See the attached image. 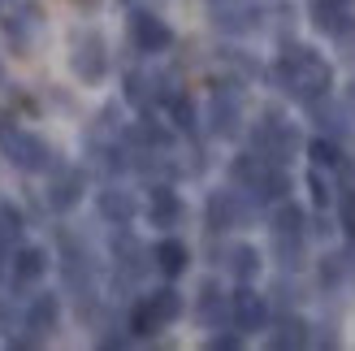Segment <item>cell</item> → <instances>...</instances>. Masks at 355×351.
Masks as SVG:
<instances>
[{
	"label": "cell",
	"instance_id": "obj_25",
	"mask_svg": "<svg viewBox=\"0 0 355 351\" xmlns=\"http://www.w3.org/2000/svg\"><path fill=\"white\" fill-rule=\"evenodd\" d=\"M343 225H347V234L355 243V191H347V196H343Z\"/></svg>",
	"mask_w": 355,
	"mask_h": 351
},
{
	"label": "cell",
	"instance_id": "obj_19",
	"mask_svg": "<svg viewBox=\"0 0 355 351\" xmlns=\"http://www.w3.org/2000/svg\"><path fill=\"white\" fill-rule=\"evenodd\" d=\"M113 252L121 256V269H130V273H139V269H144V248H139V239H130V234H117L113 239Z\"/></svg>",
	"mask_w": 355,
	"mask_h": 351
},
{
	"label": "cell",
	"instance_id": "obj_13",
	"mask_svg": "<svg viewBox=\"0 0 355 351\" xmlns=\"http://www.w3.org/2000/svg\"><path fill=\"white\" fill-rule=\"evenodd\" d=\"M100 217L113 221V225H130V217H135V196H130V191H121V187L100 191Z\"/></svg>",
	"mask_w": 355,
	"mask_h": 351
},
{
	"label": "cell",
	"instance_id": "obj_8",
	"mask_svg": "<svg viewBox=\"0 0 355 351\" xmlns=\"http://www.w3.org/2000/svg\"><path fill=\"white\" fill-rule=\"evenodd\" d=\"M247 213H252V208L243 204L239 191H217V196L208 200V225L212 230H234V225L247 221Z\"/></svg>",
	"mask_w": 355,
	"mask_h": 351
},
{
	"label": "cell",
	"instance_id": "obj_10",
	"mask_svg": "<svg viewBox=\"0 0 355 351\" xmlns=\"http://www.w3.org/2000/svg\"><path fill=\"white\" fill-rule=\"evenodd\" d=\"M44 273H48V256H44L40 248H17V252H13V269H9V277H13L17 291H22V286H35Z\"/></svg>",
	"mask_w": 355,
	"mask_h": 351
},
{
	"label": "cell",
	"instance_id": "obj_2",
	"mask_svg": "<svg viewBox=\"0 0 355 351\" xmlns=\"http://www.w3.org/2000/svg\"><path fill=\"white\" fill-rule=\"evenodd\" d=\"M0 152H5L22 173H48V169H57V152H52L40 135L13 126L5 113H0Z\"/></svg>",
	"mask_w": 355,
	"mask_h": 351
},
{
	"label": "cell",
	"instance_id": "obj_3",
	"mask_svg": "<svg viewBox=\"0 0 355 351\" xmlns=\"http://www.w3.org/2000/svg\"><path fill=\"white\" fill-rule=\"evenodd\" d=\"M299 148V135L291 121H282V113H264L256 126V152H264L269 161H291V152Z\"/></svg>",
	"mask_w": 355,
	"mask_h": 351
},
{
	"label": "cell",
	"instance_id": "obj_21",
	"mask_svg": "<svg viewBox=\"0 0 355 351\" xmlns=\"http://www.w3.org/2000/svg\"><path fill=\"white\" fill-rule=\"evenodd\" d=\"M312 161L321 165V169H338L343 165V152H338V144H329V139H312Z\"/></svg>",
	"mask_w": 355,
	"mask_h": 351
},
{
	"label": "cell",
	"instance_id": "obj_12",
	"mask_svg": "<svg viewBox=\"0 0 355 351\" xmlns=\"http://www.w3.org/2000/svg\"><path fill=\"white\" fill-rule=\"evenodd\" d=\"M57 317H61V304H57V295H35L31 308H26V329L35 339H44L57 329Z\"/></svg>",
	"mask_w": 355,
	"mask_h": 351
},
{
	"label": "cell",
	"instance_id": "obj_14",
	"mask_svg": "<svg viewBox=\"0 0 355 351\" xmlns=\"http://www.w3.org/2000/svg\"><path fill=\"white\" fill-rule=\"evenodd\" d=\"M144 304H148V312L156 317V325H161V329H165V325H173L178 317H182V295H178L173 286H161V291H152Z\"/></svg>",
	"mask_w": 355,
	"mask_h": 351
},
{
	"label": "cell",
	"instance_id": "obj_18",
	"mask_svg": "<svg viewBox=\"0 0 355 351\" xmlns=\"http://www.w3.org/2000/svg\"><path fill=\"white\" fill-rule=\"evenodd\" d=\"M225 317H230V300H221V291L208 282V286L200 291V321H208V325H221Z\"/></svg>",
	"mask_w": 355,
	"mask_h": 351
},
{
	"label": "cell",
	"instance_id": "obj_6",
	"mask_svg": "<svg viewBox=\"0 0 355 351\" xmlns=\"http://www.w3.org/2000/svg\"><path fill=\"white\" fill-rule=\"evenodd\" d=\"M208 121H212V130L225 135V139L239 135V126H243V92L239 87H217V92H212Z\"/></svg>",
	"mask_w": 355,
	"mask_h": 351
},
{
	"label": "cell",
	"instance_id": "obj_4",
	"mask_svg": "<svg viewBox=\"0 0 355 351\" xmlns=\"http://www.w3.org/2000/svg\"><path fill=\"white\" fill-rule=\"evenodd\" d=\"M69 69L83 78V83H100L109 74V48L96 31H83L74 40V52H69Z\"/></svg>",
	"mask_w": 355,
	"mask_h": 351
},
{
	"label": "cell",
	"instance_id": "obj_23",
	"mask_svg": "<svg viewBox=\"0 0 355 351\" xmlns=\"http://www.w3.org/2000/svg\"><path fill=\"white\" fill-rule=\"evenodd\" d=\"M347 273V256H325L321 260V286H338Z\"/></svg>",
	"mask_w": 355,
	"mask_h": 351
},
{
	"label": "cell",
	"instance_id": "obj_22",
	"mask_svg": "<svg viewBox=\"0 0 355 351\" xmlns=\"http://www.w3.org/2000/svg\"><path fill=\"white\" fill-rule=\"evenodd\" d=\"M169 117L178 130H195V104L187 96H169Z\"/></svg>",
	"mask_w": 355,
	"mask_h": 351
},
{
	"label": "cell",
	"instance_id": "obj_11",
	"mask_svg": "<svg viewBox=\"0 0 355 351\" xmlns=\"http://www.w3.org/2000/svg\"><path fill=\"white\" fill-rule=\"evenodd\" d=\"M148 217H152V225H178V221H182V200H178V191H173V187H165V182H156V187H152Z\"/></svg>",
	"mask_w": 355,
	"mask_h": 351
},
{
	"label": "cell",
	"instance_id": "obj_15",
	"mask_svg": "<svg viewBox=\"0 0 355 351\" xmlns=\"http://www.w3.org/2000/svg\"><path fill=\"white\" fill-rule=\"evenodd\" d=\"M152 260H156V269H161L165 277H178L187 269V260H191V252H187V243H178V239H161L152 248Z\"/></svg>",
	"mask_w": 355,
	"mask_h": 351
},
{
	"label": "cell",
	"instance_id": "obj_20",
	"mask_svg": "<svg viewBox=\"0 0 355 351\" xmlns=\"http://www.w3.org/2000/svg\"><path fill=\"white\" fill-rule=\"evenodd\" d=\"M273 234H304V213L295 204H282L273 213Z\"/></svg>",
	"mask_w": 355,
	"mask_h": 351
},
{
	"label": "cell",
	"instance_id": "obj_24",
	"mask_svg": "<svg viewBox=\"0 0 355 351\" xmlns=\"http://www.w3.org/2000/svg\"><path fill=\"white\" fill-rule=\"evenodd\" d=\"M308 182H312V200H316V208H329V204H334V196H329V182L321 178V165L308 173Z\"/></svg>",
	"mask_w": 355,
	"mask_h": 351
},
{
	"label": "cell",
	"instance_id": "obj_26",
	"mask_svg": "<svg viewBox=\"0 0 355 351\" xmlns=\"http://www.w3.org/2000/svg\"><path fill=\"white\" fill-rule=\"evenodd\" d=\"M208 347H212V351H239V334H217Z\"/></svg>",
	"mask_w": 355,
	"mask_h": 351
},
{
	"label": "cell",
	"instance_id": "obj_16",
	"mask_svg": "<svg viewBox=\"0 0 355 351\" xmlns=\"http://www.w3.org/2000/svg\"><path fill=\"white\" fill-rule=\"evenodd\" d=\"M277 351H291V347H304L308 343V325L299 321V317H282L277 329H273V339H269Z\"/></svg>",
	"mask_w": 355,
	"mask_h": 351
},
{
	"label": "cell",
	"instance_id": "obj_9",
	"mask_svg": "<svg viewBox=\"0 0 355 351\" xmlns=\"http://www.w3.org/2000/svg\"><path fill=\"white\" fill-rule=\"evenodd\" d=\"M78 200H83V173L57 165V173H52V182H48V208L52 213H69Z\"/></svg>",
	"mask_w": 355,
	"mask_h": 351
},
{
	"label": "cell",
	"instance_id": "obj_5",
	"mask_svg": "<svg viewBox=\"0 0 355 351\" xmlns=\"http://www.w3.org/2000/svg\"><path fill=\"white\" fill-rule=\"evenodd\" d=\"M230 321H234V329H243V334L264 329V321H269V300L252 286H239L230 295Z\"/></svg>",
	"mask_w": 355,
	"mask_h": 351
},
{
	"label": "cell",
	"instance_id": "obj_17",
	"mask_svg": "<svg viewBox=\"0 0 355 351\" xmlns=\"http://www.w3.org/2000/svg\"><path fill=\"white\" fill-rule=\"evenodd\" d=\"M230 273H234L239 282H252V277L260 273V252H256V248H247V243L230 248Z\"/></svg>",
	"mask_w": 355,
	"mask_h": 351
},
{
	"label": "cell",
	"instance_id": "obj_7",
	"mask_svg": "<svg viewBox=\"0 0 355 351\" xmlns=\"http://www.w3.org/2000/svg\"><path fill=\"white\" fill-rule=\"evenodd\" d=\"M130 35H135L139 52H165V48L173 44L169 22H165V17H156V13H148V9H139V13L130 17Z\"/></svg>",
	"mask_w": 355,
	"mask_h": 351
},
{
	"label": "cell",
	"instance_id": "obj_1",
	"mask_svg": "<svg viewBox=\"0 0 355 351\" xmlns=\"http://www.w3.org/2000/svg\"><path fill=\"white\" fill-rule=\"evenodd\" d=\"M277 78L282 87L295 96V100H304V104H316V100H325L329 96V87H334V74H329V65L316 57L312 48H286L277 57Z\"/></svg>",
	"mask_w": 355,
	"mask_h": 351
},
{
	"label": "cell",
	"instance_id": "obj_27",
	"mask_svg": "<svg viewBox=\"0 0 355 351\" xmlns=\"http://www.w3.org/2000/svg\"><path fill=\"white\" fill-rule=\"evenodd\" d=\"M347 109H355V83H351V92H347Z\"/></svg>",
	"mask_w": 355,
	"mask_h": 351
}]
</instances>
